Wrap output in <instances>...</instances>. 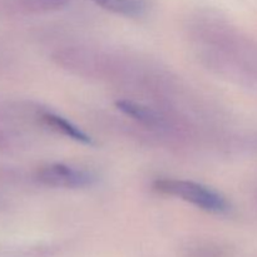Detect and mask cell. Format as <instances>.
<instances>
[{
	"label": "cell",
	"instance_id": "cell-1",
	"mask_svg": "<svg viewBox=\"0 0 257 257\" xmlns=\"http://www.w3.org/2000/svg\"><path fill=\"white\" fill-rule=\"evenodd\" d=\"M52 60L62 69L87 79L124 80L135 63L127 57L93 47L70 45L54 50Z\"/></svg>",
	"mask_w": 257,
	"mask_h": 257
},
{
	"label": "cell",
	"instance_id": "cell-2",
	"mask_svg": "<svg viewBox=\"0 0 257 257\" xmlns=\"http://www.w3.org/2000/svg\"><path fill=\"white\" fill-rule=\"evenodd\" d=\"M153 190L161 195L178 198L210 213H226L231 205L223 195L202 183L177 178H163L153 183Z\"/></svg>",
	"mask_w": 257,
	"mask_h": 257
},
{
	"label": "cell",
	"instance_id": "cell-3",
	"mask_svg": "<svg viewBox=\"0 0 257 257\" xmlns=\"http://www.w3.org/2000/svg\"><path fill=\"white\" fill-rule=\"evenodd\" d=\"M35 180L47 187L77 190L92 186L97 178L92 172L83 168L64 163H52L40 167L35 173Z\"/></svg>",
	"mask_w": 257,
	"mask_h": 257
},
{
	"label": "cell",
	"instance_id": "cell-4",
	"mask_svg": "<svg viewBox=\"0 0 257 257\" xmlns=\"http://www.w3.org/2000/svg\"><path fill=\"white\" fill-rule=\"evenodd\" d=\"M39 124L42 127L48 128V130L53 131L55 133L64 136V137L70 138V140L75 141V142L83 143V145H92L93 141L87 133L83 132L82 130L73 124L72 122L67 119V118L62 117V115L57 114L54 112L43 108L42 113L39 115Z\"/></svg>",
	"mask_w": 257,
	"mask_h": 257
},
{
	"label": "cell",
	"instance_id": "cell-5",
	"mask_svg": "<svg viewBox=\"0 0 257 257\" xmlns=\"http://www.w3.org/2000/svg\"><path fill=\"white\" fill-rule=\"evenodd\" d=\"M69 0H0V12L8 15L39 14L62 9Z\"/></svg>",
	"mask_w": 257,
	"mask_h": 257
},
{
	"label": "cell",
	"instance_id": "cell-6",
	"mask_svg": "<svg viewBox=\"0 0 257 257\" xmlns=\"http://www.w3.org/2000/svg\"><path fill=\"white\" fill-rule=\"evenodd\" d=\"M92 2L107 12L127 18L140 17L146 10V3L143 0H92Z\"/></svg>",
	"mask_w": 257,
	"mask_h": 257
},
{
	"label": "cell",
	"instance_id": "cell-7",
	"mask_svg": "<svg viewBox=\"0 0 257 257\" xmlns=\"http://www.w3.org/2000/svg\"><path fill=\"white\" fill-rule=\"evenodd\" d=\"M225 247L210 241L190 243L185 248L186 257H225Z\"/></svg>",
	"mask_w": 257,
	"mask_h": 257
}]
</instances>
